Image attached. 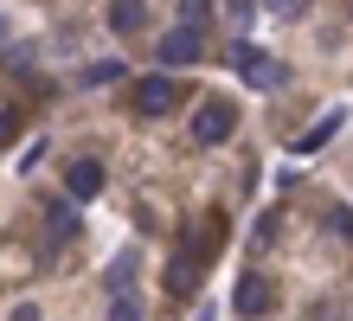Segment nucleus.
<instances>
[{
  "mask_svg": "<svg viewBox=\"0 0 353 321\" xmlns=\"http://www.w3.org/2000/svg\"><path fill=\"white\" fill-rule=\"evenodd\" d=\"M212 238H219V219H199L193 231H186V244L174 251V264H168V295H193L199 289L205 257H212Z\"/></svg>",
  "mask_w": 353,
  "mask_h": 321,
  "instance_id": "f257e3e1",
  "label": "nucleus"
},
{
  "mask_svg": "<svg viewBox=\"0 0 353 321\" xmlns=\"http://www.w3.org/2000/svg\"><path fill=\"white\" fill-rule=\"evenodd\" d=\"M180 103H186V84H180V77H168V71H154V77H141V84H135V116H141V122L174 116Z\"/></svg>",
  "mask_w": 353,
  "mask_h": 321,
  "instance_id": "f03ea898",
  "label": "nucleus"
},
{
  "mask_svg": "<svg viewBox=\"0 0 353 321\" xmlns=\"http://www.w3.org/2000/svg\"><path fill=\"white\" fill-rule=\"evenodd\" d=\"M238 128V103H225V97H205L199 110H193V122H186V135H193L199 148H219L225 135Z\"/></svg>",
  "mask_w": 353,
  "mask_h": 321,
  "instance_id": "7ed1b4c3",
  "label": "nucleus"
},
{
  "mask_svg": "<svg viewBox=\"0 0 353 321\" xmlns=\"http://www.w3.org/2000/svg\"><path fill=\"white\" fill-rule=\"evenodd\" d=\"M238 71H244V84H257V90H283L289 84V64L257 52V46H238Z\"/></svg>",
  "mask_w": 353,
  "mask_h": 321,
  "instance_id": "20e7f679",
  "label": "nucleus"
},
{
  "mask_svg": "<svg viewBox=\"0 0 353 321\" xmlns=\"http://www.w3.org/2000/svg\"><path fill=\"white\" fill-rule=\"evenodd\" d=\"M270 302H276V289H270L257 270H244V276H238V295H232V309H238L244 321H263V315H270Z\"/></svg>",
  "mask_w": 353,
  "mask_h": 321,
  "instance_id": "39448f33",
  "label": "nucleus"
},
{
  "mask_svg": "<svg viewBox=\"0 0 353 321\" xmlns=\"http://www.w3.org/2000/svg\"><path fill=\"white\" fill-rule=\"evenodd\" d=\"M199 52H205V32H199V26H186V19H180L168 39H161V64H193Z\"/></svg>",
  "mask_w": 353,
  "mask_h": 321,
  "instance_id": "423d86ee",
  "label": "nucleus"
},
{
  "mask_svg": "<svg viewBox=\"0 0 353 321\" xmlns=\"http://www.w3.org/2000/svg\"><path fill=\"white\" fill-rule=\"evenodd\" d=\"M341 128H347V110H327L321 122H308L302 135H296V155H315V148H327V142L341 135Z\"/></svg>",
  "mask_w": 353,
  "mask_h": 321,
  "instance_id": "0eeeda50",
  "label": "nucleus"
},
{
  "mask_svg": "<svg viewBox=\"0 0 353 321\" xmlns=\"http://www.w3.org/2000/svg\"><path fill=\"white\" fill-rule=\"evenodd\" d=\"M65 186H71V200H97L103 193V161H71V174H65Z\"/></svg>",
  "mask_w": 353,
  "mask_h": 321,
  "instance_id": "6e6552de",
  "label": "nucleus"
},
{
  "mask_svg": "<svg viewBox=\"0 0 353 321\" xmlns=\"http://www.w3.org/2000/svg\"><path fill=\"white\" fill-rule=\"evenodd\" d=\"M148 26V0H110V32H141Z\"/></svg>",
  "mask_w": 353,
  "mask_h": 321,
  "instance_id": "1a4fd4ad",
  "label": "nucleus"
},
{
  "mask_svg": "<svg viewBox=\"0 0 353 321\" xmlns=\"http://www.w3.org/2000/svg\"><path fill=\"white\" fill-rule=\"evenodd\" d=\"M129 77V64L122 58H103V64H84V84H122Z\"/></svg>",
  "mask_w": 353,
  "mask_h": 321,
  "instance_id": "9d476101",
  "label": "nucleus"
},
{
  "mask_svg": "<svg viewBox=\"0 0 353 321\" xmlns=\"http://www.w3.org/2000/svg\"><path fill=\"white\" fill-rule=\"evenodd\" d=\"M110 321H141V302L129 289H116V302H110Z\"/></svg>",
  "mask_w": 353,
  "mask_h": 321,
  "instance_id": "9b49d317",
  "label": "nucleus"
},
{
  "mask_svg": "<svg viewBox=\"0 0 353 321\" xmlns=\"http://www.w3.org/2000/svg\"><path fill=\"white\" fill-rule=\"evenodd\" d=\"M263 13H270V19H302L308 0H263Z\"/></svg>",
  "mask_w": 353,
  "mask_h": 321,
  "instance_id": "f8f14e48",
  "label": "nucleus"
},
{
  "mask_svg": "<svg viewBox=\"0 0 353 321\" xmlns=\"http://www.w3.org/2000/svg\"><path fill=\"white\" fill-rule=\"evenodd\" d=\"M180 19L186 26H205V19H212V0H180Z\"/></svg>",
  "mask_w": 353,
  "mask_h": 321,
  "instance_id": "ddd939ff",
  "label": "nucleus"
},
{
  "mask_svg": "<svg viewBox=\"0 0 353 321\" xmlns=\"http://www.w3.org/2000/svg\"><path fill=\"white\" fill-rule=\"evenodd\" d=\"M308 321H353V302H334V309L315 302V315H308Z\"/></svg>",
  "mask_w": 353,
  "mask_h": 321,
  "instance_id": "4468645a",
  "label": "nucleus"
},
{
  "mask_svg": "<svg viewBox=\"0 0 353 321\" xmlns=\"http://www.w3.org/2000/svg\"><path fill=\"white\" fill-rule=\"evenodd\" d=\"M7 135H13V116H7V110H0V148H7Z\"/></svg>",
  "mask_w": 353,
  "mask_h": 321,
  "instance_id": "2eb2a0df",
  "label": "nucleus"
},
{
  "mask_svg": "<svg viewBox=\"0 0 353 321\" xmlns=\"http://www.w3.org/2000/svg\"><path fill=\"white\" fill-rule=\"evenodd\" d=\"M13 321H39V309H13Z\"/></svg>",
  "mask_w": 353,
  "mask_h": 321,
  "instance_id": "dca6fc26",
  "label": "nucleus"
},
{
  "mask_svg": "<svg viewBox=\"0 0 353 321\" xmlns=\"http://www.w3.org/2000/svg\"><path fill=\"white\" fill-rule=\"evenodd\" d=\"M193 321H212V315H193Z\"/></svg>",
  "mask_w": 353,
  "mask_h": 321,
  "instance_id": "f3484780",
  "label": "nucleus"
},
{
  "mask_svg": "<svg viewBox=\"0 0 353 321\" xmlns=\"http://www.w3.org/2000/svg\"><path fill=\"white\" fill-rule=\"evenodd\" d=\"M0 32H7V26H0Z\"/></svg>",
  "mask_w": 353,
  "mask_h": 321,
  "instance_id": "a211bd4d",
  "label": "nucleus"
}]
</instances>
